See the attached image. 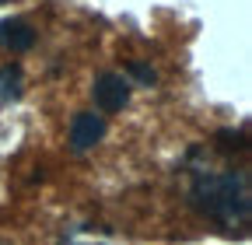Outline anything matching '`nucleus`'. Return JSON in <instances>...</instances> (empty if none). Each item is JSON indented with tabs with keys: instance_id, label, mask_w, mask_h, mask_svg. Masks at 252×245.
Wrapping results in <instances>:
<instances>
[{
	"instance_id": "obj_5",
	"label": "nucleus",
	"mask_w": 252,
	"mask_h": 245,
	"mask_svg": "<svg viewBox=\"0 0 252 245\" xmlns=\"http://www.w3.org/2000/svg\"><path fill=\"white\" fill-rule=\"evenodd\" d=\"M0 95H18V70L7 67V70H0Z\"/></svg>"
},
{
	"instance_id": "obj_3",
	"label": "nucleus",
	"mask_w": 252,
	"mask_h": 245,
	"mask_svg": "<svg viewBox=\"0 0 252 245\" xmlns=\"http://www.w3.org/2000/svg\"><path fill=\"white\" fill-rule=\"evenodd\" d=\"M102 133H105V119L94 116V112H81V116L70 122V144H74V151L94 147V144L102 140Z\"/></svg>"
},
{
	"instance_id": "obj_1",
	"label": "nucleus",
	"mask_w": 252,
	"mask_h": 245,
	"mask_svg": "<svg viewBox=\"0 0 252 245\" xmlns=\"http://www.w3.org/2000/svg\"><path fill=\"white\" fill-rule=\"evenodd\" d=\"M193 203L200 214H207L210 221H217L220 228L238 231L249 228L252 217V203H249V182L235 172H210L200 175L193 182Z\"/></svg>"
},
{
	"instance_id": "obj_2",
	"label": "nucleus",
	"mask_w": 252,
	"mask_h": 245,
	"mask_svg": "<svg viewBox=\"0 0 252 245\" xmlns=\"http://www.w3.org/2000/svg\"><path fill=\"white\" fill-rule=\"evenodd\" d=\"M130 102V81L123 74H102L94 81V105L102 112H119Z\"/></svg>"
},
{
	"instance_id": "obj_6",
	"label": "nucleus",
	"mask_w": 252,
	"mask_h": 245,
	"mask_svg": "<svg viewBox=\"0 0 252 245\" xmlns=\"http://www.w3.org/2000/svg\"><path fill=\"white\" fill-rule=\"evenodd\" d=\"M0 245H4V242H0Z\"/></svg>"
},
{
	"instance_id": "obj_4",
	"label": "nucleus",
	"mask_w": 252,
	"mask_h": 245,
	"mask_svg": "<svg viewBox=\"0 0 252 245\" xmlns=\"http://www.w3.org/2000/svg\"><path fill=\"white\" fill-rule=\"evenodd\" d=\"M0 42H4L11 53H25L32 42H35V32H32V25L21 21V18H7L0 21Z\"/></svg>"
}]
</instances>
